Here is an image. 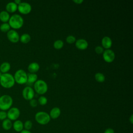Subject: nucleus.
Wrapping results in <instances>:
<instances>
[{"mask_svg":"<svg viewBox=\"0 0 133 133\" xmlns=\"http://www.w3.org/2000/svg\"><path fill=\"white\" fill-rule=\"evenodd\" d=\"M15 83L22 85L27 83V73L22 69L16 71L14 75Z\"/></svg>","mask_w":133,"mask_h":133,"instance_id":"5","label":"nucleus"},{"mask_svg":"<svg viewBox=\"0 0 133 133\" xmlns=\"http://www.w3.org/2000/svg\"><path fill=\"white\" fill-rule=\"evenodd\" d=\"M6 11L9 13H14L18 9V5L14 2L8 3L6 5Z\"/></svg>","mask_w":133,"mask_h":133,"instance_id":"14","label":"nucleus"},{"mask_svg":"<svg viewBox=\"0 0 133 133\" xmlns=\"http://www.w3.org/2000/svg\"><path fill=\"white\" fill-rule=\"evenodd\" d=\"M27 83L32 84L37 80V75L35 73L27 74Z\"/></svg>","mask_w":133,"mask_h":133,"instance_id":"21","label":"nucleus"},{"mask_svg":"<svg viewBox=\"0 0 133 133\" xmlns=\"http://www.w3.org/2000/svg\"><path fill=\"white\" fill-rule=\"evenodd\" d=\"M16 4H17V5H19L22 2L20 1V0H15L14 2Z\"/></svg>","mask_w":133,"mask_h":133,"instance_id":"35","label":"nucleus"},{"mask_svg":"<svg viewBox=\"0 0 133 133\" xmlns=\"http://www.w3.org/2000/svg\"><path fill=\"white\" fill-rule=\"evenodd\" d=\"M95 51L97 54H101L104 51V48L101 46H97L95 48Z\"/></svg>","mask_w":133,"mask_h":133,"instance_id":"30","label":"nucleus"},{"mask_svg":"<svg viewBox=\"0 0 133 133\" xmlns=\"http://www.w3.org/2000/svg\"><path fill=\"white\" fill-rule=\"evenodd\" d=\"M95 78L97 82L99 83H102L105 81V76L103 73L98 72L95 74Z\"/></svg>","mask_w":133,"mask_h":133,"instance_id":"23","label":"nucleus"},{"mask_svg":"<svg viewBox=\"0 0 133 133\" xmlns=\"http://www.w3.org/2000/svg\"><path fill=\"white\" fill-rule=\"evenodd\" d=\"M66 42L69 44H73L76 42V38L73 35H69L66 38Z\"/></svg>","mask_w":133,"mask_h":133,"instance_id":"28","label":"nucleus"},{"mask_svg":"<svg viewBox=\"0 0 133 133\" xmlns=\"http://www.w3.org/2000/svg\"><path fill=\"white\" fill-rule=\"evenodd\" d=\"M35 91L39 95L45 94L48 90V86L46 82L42 79H37L34 84Z\"/></svg>","mask_w":133,"mask_h":133,"instance_id":"6","label":"nucleus"},{"mask_svg":"<svg viewBox=\"0 0 133 133\" xmlns=\"http://www.w3.org/2000/svg\"><path fill=\"white\" fill-rule=\"evenodd\" d=\"M2 128L5 130H8L12 127V123L11 121L8 118H6L5 120L3 121L2 124Z\"/></svg>","mask_w":133,"mask_h":133,"instance_id":"20","label":"nucleus"},{"mask_svg":"<svg viewBox=\"0 0 133 133\" xmlns=\"http://www.w3.org/2000/svg\"><path fill=\"white\" fill-rule=\"evenodd\" d=\"M0 97H1V94H0Z\"/></svg>","mask_w":133,"mask_h":133,"instance_id":"38","label":"nucleus"},{"mask_svg":"<svg viewBox=\"0 0 133 133\" xmlns=\"http://www.w3.org/2000/svg\"><path fill=\"white\" fill-rule=\"evenodd\" d=\"M32 126H33L32 122L30 120H28L25 121V123L23 124V128H24L25 130H30L32 128Z\"/></svg>","mask_w":133,"mask_h":133,"instance_id":"26","label":"nucleus"},{"mask_svg":"<svg viewBox=\"0 0 133 133\" xmlns=\"http://www.w3.org/2000/svg\"><path fill=\"white\" fill-rule=\"evenodd\" d=\"M7 118V112L5 111H0V120L4 121Z\"/></svg>","mask_w":133,"mask_h":133,"instance_id":"29","label":"nucleus"},{"mask_svg":"<svg viewBox=\"0 0 133 133\" xmlns=\"http://www.w3.org/2000/svg\"><path fill=\"white\" fill-rule=\"evenodd\" d=\"M50 118L49 114L43 111L38 112L35 115V121L38 124L42 125L48 124L50 121Z\"/></svg>","mask_w":133,"mask_h":133,"instance_id":"4","label":"nucleus"},{"mask_svg":"<svg viewBox=\"0 0 133 133\" xmlns=\"http://www.w3.org/2000/svg\"><path fill=\"white\" fill-rule=\"evenodd\" d=\"M10 17L9 14L6 10H3L0 12V21L3 23L8 22Z\"/></svg>","mask_w":133,"mask_h":133,"instance_id":"19","label":"nucleus"},{"mask_svg":"<svg viewBox=\"0 0 133 133\" xmlns=\"http://www.w3.org/2000/svg\"><path fill=\"white\" fill-rule=\"evenodd\" d=\"M61 114V110L58 107L53 108L50 111L49 116L52 119H56L59 117Z\"/></svg>","mask_w":133,"mask_h":133,"instance_id":"16","label":"nucleus"},{"mask_svg":"<svg viewBox=\"0 0 133 133\" xmlns=\"http://www.w3.org/2000/svg\"><path fill=\"white\" fill-rule=\"evenodd\" d=\"M39 69V65L35 62L30 63L28 67V70L30 73H35Z\"/></svg>","mask_w":133,"mask_h":133,"instance_id":"17","label":"nucleus"},{"mask_svg":"<svg viewBox=\"0 0 133 133\" xmlns=\"http://www.w3.org/2000/svg\"><path fill=\"white\" fill-rule=\"evenodd\" d=\"M102 57L105 62L111 63L114 61L115 55L114 52L112 50L108 49L103 51L102 53Z\"/></svg>","mask_w":133,"mask_h":133,"instance_id":"9","label":"nucleus"},{"mask_svg":"<svg viewBox=\"0 0 133 133\" xmlns=\"http://www.w3.org/2000/svg\"><path fill=\"white\" fill-rule=\"evenodd\" d=\"M12 127L16 132H20L23 130V123L20 120L17 119L12 124Z\"/></svg>","mask_w":133,"mask_h":133,"instance_id":"15","label":"nucleus"},{"mask_svg":"<svg viewBox=\"0 0 133 133\" xmlns=\"http://www.w3.org/2000/svg\"><path fill=\"white\" fill-rule=\"evenodd\" d=\"M10 26L8 22L3 23L0 25V30L2 32H8L10 30Z\"/></svg>","mask_w":133,"mask_h":133,"instance_id":"24","label":"nucleus"},{"mask_svg":"<svg viewBox=\"0 0 133 133\" xmlns=\"http://www.w3.org/2000/svg\"><path fill=\"white\" fill-rule=\"evenodd\" d=\"M30 104L32 107L35 108L37 105V101L36 99H32L30 100Z\"/></svg>","mask_w":133,"mask_h":133,"instance_id":"31","label":"nucleus"},{"mask_svg":"<svg viewBox=\"0 0 133 133\" xmlns=\"http://www.w3.org/2000/svg\"><path fill=\"white\" fill-rule=\"evenodd\" d=\"M19 12L23 15L29 14L32 10L31 5L27 2H21L18 5V9Z\"/></svg>","mask_w":133,"mask_h":133,"instance_id":"8","label":"nucleus"},{"mask_svg":"<svg viewBox=\"0 0 133 133\" xmlns=\"http://www.w3.org/2000/svg\"><path fill=\"white\" fill-rule=\"evenodd\" d=\"M129 122H130L131 124L133 123V115H131L130 117L129 118Z\"/></svg>","mask_w":133,"mask_h":133,"instance_id":"36","label":"nucleus"},{"mask_svg":"<svg viewBox=\"0 0 133 133\" xmlns=\"http://www.w3.org/2000/svg\"><path fill=\"white\" fill-rule=\"evenodd\" d=\"M2 73L1 72V71H0V78H1V76H2Z\"/></svg>","mask_w":133,"mask_h":133,"instance_id":"37","label":"nucleus"},{"mask_svg":"<svg viewBox=\"0 0 133 133\" xmlns=\"http://www.w3.org/2000/svg\"><path fill=\"white\" fill-rule=\"evenodd\" d=\"M15 84L14 76L9 73L2 74L0 78V85L5 88H10Z\"/></svg>","mask_w":133,"mask_h":133,"instance_id":"1","label":"nucleus"},{"mask_svg":"<svg viewBox=\"0 0 133 133\" xmlns=\"http://www.w3.org/2000/svg\"><path fill=\"white\" fill-rule=\"evenodd\" d=\"M13 100L8 95H3L0 97V110L2 111L8 110L12 106Z\"/></svg>","mask_w":133,"mask_h":133,"instance_id":"3","label":"nucleus"},{"mask_svg":"<svg viewBox=\"0 0 133 133\" xmlns=\"http://www.w3.org/2000/svg\"><path fill=\"white\" fill-rule=\"evenodd\" d=\"M11 68V65L8 62H4L0 65V71L2 74L8 73Z\"/></svg>","mask_w":133,"mask_h":133,"instance_id":"18","label":"nucleus"},{"mask_svg":"<svg viewBox=\"0 0 133 133\" xmlns=\"http://www.w3.org/2000/svg\"><path fill=\"white\" fill-rule=\"evenodd\" d=\"M31 40V36L28 33H24L20 36V42L23 44L28 43Z\"/></svg>","mask_w":133,"mask_h":133,"instance_id":"22","label":"nucleus"},{"mask_svg":"<svg viewBox=\"0 0 133 133\" xmlns=\"http://www.w3.org/2000/svg\"><path fill=\"white\" fill-rule=\"evenodd\" d=\"M88 43L87 41L85 39L80 38L77 40H76L75 46L78 49L85 50L88 47Z\"/></svg>","mask_w":133,"mask_h":133,"instance_id":"12","label":"nucleus"},{"mask_svg":"<svg viewBox=\"0 0 133 133\" xmlns=\"http://www.w3.org/2000/svg\"><path fill=\"white\" fill-rule=\"evenodd\" d=\"M20 133H32V132L30 131H29V130H27L24 129V130H22Z\"/></svg>","mask_w":133,"mask_h":133,"instance_id":"34","label":"nucleus"},{"mask_svg":"<svg viewBox=\"0 0 133 133\" xmlns=\"http://www.w3.org/2000/svg\"><path fill=\"white\" fill-rule=\"evenodd\" d=\"M22 95L24 99L26 100H31L33 99L34 96V91L32 87L26 86L22 90Z\"/></svg>","mask_w":133,"mask_h":133,"instance_id":"11","label":"nucleus"},{"mask_svg":"<svg viewBox=\"0 0 133 133\" xmlns=\"http://www.w3.org/2000/svg\"><path fill=\"white\" fill-rule=\"evenodd\" d=\"M7 37L10 42L13 43H18L20 39L19 33L14 29H10L7 32Z\"/></svg>","mask_w":133,"mask_h":133,"instance_id":"10","label":"nucleus"},{"mask_svg":"<svg viewBox=\"0 0 133 133\" xmlns=\"http://www.w3.org/2000/svg\"><path fill=\"white\" fill-rule=\"evenodd\" d=\"M73 2L77 4H81L83 2V0H73Z\"/></svg>","mask_w":133,"mask_h":133,"instance_id":"33","label":"nucleus"},{"mask_svg":"<svg viewBox=\"0 0 133 133\" xmlns=\"http://www.w3.org/2000/svg\"><path fill=\"white\" fill-rule=\"evenodd\" d=\"M38 102L40 105H44L47 103V99L46 97L41 96L39 97L38 99Z\"/></svg>","mask_w":133,"mask_h":133,"instance_id":"27","label":"nucleus"},{"mask_svg":"<svg viewBox=\"0 0 133 133\" xmlns=\"http://www.w3.org/2000/svg\"><path fill=\"white\" fill-rule=\"evenodd\" d=\"M104 133H114V130L112 128H108L105 130Z\"/></svg>","mask_w":133,"mask_h":133,"instance_id":"32","label":"nucleus"},{"mask_svg":"<svg viewBox=\"0 0 133 133\" xmlns=\"http://www.w3.org/2000/svg\"><path fill=\"white\" fill-rule=\"evenodd\" d=\"M63 42L61 39H57L54 43V47L56 49H61L63 46Z\"/></svg>","mask_w":133,"mask_h":133,"instance_id":"25","label":"nucleus"},{"mask_svg":"<svg viewBox=\"0 0 133 133\" xmlns=\"http://www.w3.org/2000/svg\"><path fill=\"white\" fill-rule=\"evenodd\" d=\"M24 23L23 18L19 14H14L10 16L8 21V24L10 28L14 29L21 28Z\"/></svg>","mask_w":133,"mask_h":133,"instance_id":"2","label":"nucleus"},{"mask_svg":"<svg viewBox=\"0 0 133 133\" xmlns=\"http://www.w3.org/2000/svg\"><path fill=\"white\" fill-rule=\"evenodd\" d=\"M6 133H9V132H6Z\"/></svg>","mask_w":133,"mask_h":133,"instance_id":"39","label":"nucleus"},{"mask_svg":"<svg viewBox=\"0 0 133 133\" xmlns=\"http://www.w3.org/2000/svg\"><path fill=\"white\" fill-rule=\"evenodd\" d=\"M7 118L10 121H16L20 115V111L17 107L10 108L7 112Z\"/></svg>","mask_w":133,"mask_h":133,"instance_id":"7","label":"nucleus"},{"mask_svg":"<svg viewBox=\"0 0 133 133\" xmlns=\"http://www.w3.org/2000/svg\"><path fill=\"white\" fill-rule=\"evenodd\" d=\"M102 47L105 49H108L111 48L112 45V41L109 36H104L101 40Z\"/></svg>","mask_w":133,"mask_h":133,"instance_id":"13","label":"nucleus"}]
</instances>
